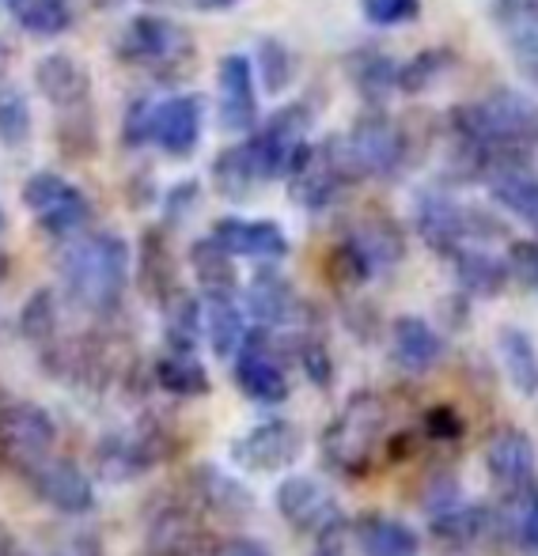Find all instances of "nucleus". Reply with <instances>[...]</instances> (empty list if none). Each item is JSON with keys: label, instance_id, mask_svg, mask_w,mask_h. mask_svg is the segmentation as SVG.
<instances>
[{"label": "nucleus", "instance_id": "f257e3e1", "mask_svg": "<svg viewBox=\"0 0 538 556\" xmlns=\"http://www.w3.org/2000/svg\"><path fill=\"white\" fill-rule=\"evenodd\" d=\"M448 125L459 148H516V152L538 148V103L509 88L478 103L455 106Z\"/></svg>", "mask_w": 538, "mask_h": 556}, {"label": "nucleus", "instance_id": "f03ea898", "mask_svg": "<svg viewBox=\"0 0 538 556\" xmlns=\"http://www.w3.org/2000/svg\"><path fill=\"white\" fill-rule=\"evenodd\" d=\"M129 277V247L118 235H88L61 254V280L84 311H111Z\"/></svg>", "mask_w": 538, "mask_h": 556}, {"label": "nucleus", "instance_id": "7ed1b4c3", "mask_svg": "<svg viewBox=\"0 0 538 556\" xmlns=\"http://www.w3.org/2000/svg\"><path fill=\"white\" fill-rule=\"evenodd\" d=\"M387 432V402L372 390H356L338 417L326 425L323 432V458L330 462L338 473H364L372 466L379 440Z\"/></svg>", "mask_w": 538, "mask_h": 556}, {"label": "nucleus", "instance_id": "20e7f679", "mask_svg": "<svg viewBox=\"0 0 538 556\" xmlns=\"http://www.w3.org/2000/svg\"><path fill=\"white\" fill-rule=\"evenodd\" d=\"M417 231L436 254L448 257L451 250H463V247H481L489 239H501L504 235V224L497 216H489L486 208L478 205H459L455 198L448 193H436V190H425L417 198Z\"/></svg>", "mask_w": 538, "mask_h": 556}, {"label": "nucleus", "instance_id": "39448f33", "mask_svg": "<svg viewBox=\"0 0 538 556\" xmlns=\"http://www.w3.org/2000/svg\"><path fill=\"white\" fill-rule=\"evenodd\" d=\"M341 152H346V163L356 182L361 178H395L405 167L410 140H405V129L395 117L372 111L341 137Z\"/></svg>", "mask_w": 538, "mask_h": 556}, {"label": "nucleus", "instance_id": "423d86ee", "mask_svg": "<svg viewBox=\"0 0 538 556\" xmlns=\"http://www.w3.org/2000/svg\"><path fill=\"white\" fill-rule=\"evenodd\" d=\"M353 182L356 178L346 163V152H341V137H326L323 144H303L296 163L288 167L292 201L300 208H311V213L334 205L338 193Z\"/></svg>", "mask_w": 538, "mask_h": 556}, {"label": "nucleus", "instance_id": "0eeeda50", "mask_svg": "<svg viewBox=\"0 0 538 556\" xmlns=\"http://www.w3.org/2000/svg\"><path fill=\"white\" fill-rule=\"evenodd\" d=\"M338 269L346 273L353 285L379 277V273L395 269L405 257V239L402 227L391 216H364L361 224H353L346 231L338 247Z\"/></svg>", "mask_w": 538, "mask_h": 556}, {"label": "nucleus", "instance_id": "6e6552de", "mask_svg": "<svg viewBox=\"0 0 538 556\" xmlns=\"http://www.w3.org/2000/svg\"><path fill=\"white\" fill-rule=\"evenodd\" d=\"M58 446V425L46 409L30 402H15L0 409V458L20 473H30Z\"/></svg>", "mask_w": 538, "mask_h": 556}, {"label": "nucleus", "instance_id": "1a4fd4ad", "mask_svg": "<svg viewBox=\"0 0 538 556\" xmlns=\"http://www.w3.org/2000/svg\"><path fill=\"white\" fill-rule=\"evenodd\" d=\"M308 129H311L308 103H292V106H285V111L273 114L270 122L247 140L243 148H247V155H251L262 182L288 175V167L296 163L300 148L308 144Z\"/></svg>", "mask_w": 538, "mask_h": 556}, {"label": "nucleus", "instance_id": "9d476101", "mask_svg": "<svg viewBox=\"0 0 538 556\" xmlns=\"http://www.w3.org/2000/svg\"><path fill=\"white\" fill-rule=\"evenodd\" d=\"M273 504H277L280 519L292 530L311 538H323L330 530L346 527V515L341 504L334 500V492L326 484H318L315 477H285L273 492Z\"/></svg>", "mask_w": 538, "mask_h": 556}, {"label": "nucleus", "instance_id": "9b49d317", "mask_svg": "<svg viewBox=\"0 0 538 556\" xmlns=\"http://www.w3.org/2000/svg\"><path fill=\"white\" fill-rule=\"evenodd\" d=\"M236 382L259 405H280L288 397V371L280 359V344L266 330L247 333L243 349L236 352Z\"/></svg>", "mask_w": 538, "mask_h": 556}, {"label": "nucleus", "instance_id": "f8f14e48", "mask_svg": "<svg viewBox=\"0 0 538 556\" xmlns=\"http://www.w3.org/2000/svg\"><path fill=\"white\" fill-rule=\"evenodd\" d=\"M303 446H308V440H303L300 425L262 420L232 443V458L243 469H254V473H280V469L296 466L303 458Z\"/></svg>", "mask_w": 538, "mask_h": 556}, {"label": "nucleus", "instance_id": "ddd939ff", "mask_svg": "<svg viewBox=\"0 0 538 556\" xmlns=\"http://www.w3.org/2000/svg\"><path fill=\"white\" fill-rule=\"evenodd\" d=\"M23 201H27L30 216L50 235H73L76 227H84V220H88V198L73 182L50 175V170L27 178Z\"/></svg>", "mask_w": 538, "mask_h": 556}, {"label": "nucleus", "instance_id": "4468645a", "mask_svg": "<svg viewBox=\"0 0 538 556\" xmlns=\"http://www.w3.org/2000/svg\"><path fill=\"white\" fill-rule=\"evenodd\" d=\"M481 458H486V473L493 477V484L504 496H524V492L538 489L535 443L520 428H501L497 435H489Z\"/></svg>", "mask_w": 538, "mask_h": 556}, {"label": "nucleus", "instance_id": "2eb2a0df", "mask_svg": "<svg viewBox=\"0 0 538 556\" xmlns=\"http://www.w3.org/2000/svg\"><path fill=\"white\" fill-rule=\"evenodd\" d=\"M27 484L42 504H50L61 515H84L96 504V489H91L88 473L73 458H61V454H50L46 462H38L27 473Z\"/></svg>", "mask_w": 538, "mask_h": 556}, {"label": "nucleus", "instance_id": "dca6fc26", "mask_svg": "<svg viewBox=\"0 0 538 556\" xmlns=\"http://www.w3.org/2000/svg\"><path fill=\"white\" fill-rule=\"evenodd\" d=\"M349 542L361 556H421L417 530L384 511H364L356 522H349Z\"/></svg>", "mask_w": 538, "mask_h": 556}, {"label": "nucleus", "instance_id": "f3484780", "mask_svg": "<svg viewBox=\"0 0 538 556\" xmlns=\"http://www.w3.org/2000/svg\"><path fill=\"white\" fill-rule=\"evenodd\" d=\"M148 137L171 155H190L201 140V99L198 96H178L167 103L152 106V122H148Z\"/></svg>", "mask_w": 538, "mask_h": 556}, {"label": "nucleus", "instance_id": "a211bd4d", "mask_svg": "<svg viewBox=\"0 0 538 556\" xmlns=\"http://www.w3.org/2000/svg\"><path fill=\"white\" fill-rule=\"evenodd\" d=\"M247 311L251 318L259 323V330H280V326H292L300 318L303 303H300V292L292 288V280L280 277L273 269H262L254 273L251 288H247Z\"/></svg>", "mask_w": 538, "mask_h": 556}, {"label": "nucleus", "instance_id": "6ab92c4d", "mask_svg": "<svg viewBox=\"0 0 538 556\" xmlns=\"http://www.w3.org/2000/svg\"><path fill=\"white\" fill-rule=\"evenodd\" d=\"M448 356V341L417 315H402L391 323V359L410 375L433 371Z\"/></svg>", "mask_w": 538, "mask_h": 556}, {"label": "nucleus", "instance_id": "aec40b11", "mask_svg": "<svg viewBox=\"0 0 538 556\" xmlns=\"http://www.w3.org/2000/svg\"><path fill=\"white\" fill-rule=\"evenodd\" d=\"M209 239L232 257H285L288 239L277 224L270 220H239V216H224L213 224Z\"/></svg>", "mask_w": 538, "mask_h": 556}, {"label": "nucleus", "instance_id": "412c9836", "mask_svg": "<svg viewBox=\"0 0 538 556\" xmlns=\"http://www.w3.org/2000/svg\"><path fill=\"white\" fill-rule=\"evenodd\" d=\"M193 496H198V504L205 507L213 519H224V522H243L247 515L254 511V492L216 466H201L198 473H193Z\"/></svg>", "mask_w": 538, "mask_h": 556}, {"label": "nucleus", "instance_id": "4be33fe9", "mask_svg": "<svg viewBox=\"0 0 538 556\" xmlns=\"http://www.w3.org/2000/svg\"><path fill=\"white\" fill-rule=\"evenodd\" d=\"M259 117V103H254V73L251 61L243 53H232L221 61V122L224 129L243 132Z\"/></svg>", "mask_w": 538, "mask_h": 556}, {"label": "nucleus", "instance_id": "5701e85b", "mask_svg": "<svg viewBox=\"0 0 538 556\" xmlns=\"http://www.w3.org/2000/svg\"><path fill=\"white\" fill-rule=\"evenodd\" d=\"M451 277H455L459 292L474 295V300H497L509 288V269L501 257L486 254L481 247H463L448 254Z\"/></svg>", "mask_w": 538, "mask_h": 556}, {"label": "nucleus", "instance_id": "b1692460", "mask_svg": "<svg viewBox=\"0 0 538 556\" xmlns=\"http://www.w3.org/2000/svg\"><path fill=\"white\" fill-rule=\"evenodd\" d=\"M201 333L209 337V344H213V352L221 359L236 356V352L243 349L251 330H247V315L236 303V295L209 292V303H205V311H201Z\"/></svg>", "mask_w": 538, "mask_h": 556}, {"label": "nucleus", "instance_id": "393cba45", "mask_svg": "<svg viewBox=\"0 0 538 556\" xmlns=\"http://www.w3.org/2000/svg\"><path fill=\"white\" fill-rule=\"evenodd\" d=\"M493 205H501L509 216H516L520 224H527L538 235V170L535 167H516L497 175L493 182H486Z\"/></svg>", "mask_w": 538, "mask_h": 556}, {"label": "nucleus", "instance_id": "a878e982", "mask_svg": "<svg viewBox=\"0 0 538 556\" xmlns=\"http://www.w3.org/2000/svg\"><path fill=\"white\" fill-rule=\"evenodd\" d=\"M155 462V451L145 435H107L96 446V466L107 481H134Z\"/></svg>", "mask_w": 538, "mask_h": 556}, {"label": "nucleus", "instance_id": "bb28decb", "mask_svg": "<svg viewBox=\"0 0 538 556\" xmlns=\"http://www.w3.org/2000/svg\"><path fill=\"white\" fill-rule=\"evenodd\" d=\"M497 352H501V367L509 375L512 390L524 397L538 394V349L531 333H524L520 326H504L497 333Z\"/></svg>", "mask_w": 538, "mask_h": 556}, {"label": "nucleus", "instance_id": "cd10ccee", "mask_svg": "<svg viewBox=\"0 0 538 556\" xmlns=\"http://www.w3.org/2000/svg\"><path fill=\"white\" fill-rule=\"evenodd\" d=\"M126 50L137 61H175L190 53V38L178 27H171L167 20H134L126 35Z\"/></svg>", "mask_w": 538, "mask_h": 556}, {"label": "nucleus", "instance_id": "c85d7f7f", "mask_svg": "<svg viewBox=\"0 0 538 556\" xmlns=\"http://www.w3.org/2000/svg\"><path fill=\"white\" fill-rule=\"evenodd\" d=\"M349 76H353L356 91L364 96V103L384 106L395 96V84H399V65L387 58L384 50H356L349 58Z\"/></svg>", "mask_w": 538, "mask_h": 556}, {"label": "nucleus", "instance_id": "c756f323", "mask_svg": "<svg viewBox=\"0 0 538 556\" xmlns=\"http://www.w3.org/2000/svg\"><path fill=\"white\" fill-rule=\"evenodd\" d=\"M38 76V88H42L46 99H53L58 106H68L73 111L76 103L88 99V73L76 65L73 58H46L42 65L35 68Z\"/></svg>", "mask_w": 538, "mask_h": 556}, {"label": "nucleus", "instance_id": "7c9ffc66", "mask_svg": "<svg viewBox=\"0 0 538 556\" xmlns=\"http://www.w3.org/2000/svg\"><path fill=\"white\" fill-rule=\"evenodd\" d=\"M155 379H160V387L167 390V394H175V397L209 394V371H205V364L193 356V352L171 349L167 356H160V364H155Z\"/></svg>", "mask_w": 538, "mask_h": 556}, {"label": "nucleus", "instance_id": "2f4dec72", "mask_svg": "<svg viewBox=\"0 0 538 556\" xmlns=\"http://www.w3.org/2000/svg\"><path fill=\"white\" fill-rule=\"evenodd\" d=\"M190 265L209 292H232V288H236V265H232V254H224L213 239L193 242Z\"/></svg>", "mask_w": 538, "mask_h": 556}, {"label": "nucleus", "instance_id": "473e14b6", "mask_svg": "<svg viewBox=\"0 0 538 556\" xmlns=\"http://www.w3.org/2000/svg\"><path fill=\"white\" fill-rule=\"evenodd\" d=\"M451 65H455V53L451 50L413 53L405 65H399V84H395V91H402V96H417V91H425L433 80H440Z\"/></svg>", "mask_w": 538, "mask_h": 556}, {"label": "nucleus", "instance_id": "72a5a7b5", "mask_svg": "<svg viewBox=\"0 0 538 556\" xmlns=\"http://www.w3.org/2000/svg\"><path fill=\"white\" fill-rule=\"evenodd\" d=\"M213 170H216V186H221V190L228 193V198H243V193H251L254 186L262 182L243 144L232 148V152H224L221 160H216Z\"/></svg>", "mask_w": 538, "mask_h": 556}, {"label": "nucleus", "instance_id": "f704fd0d", "mask_svg": "<svg viewBox=\"0 0 538 556\" xmlns=\"http://www.w3.org/2000/svg\"><path fill=\"white\" fill-rule=\"evenodd\" d=\"M20 23L30 35L53 38L73 23V8H68L65 0H27V4L20 8Z\"/></svg>", "mask_w": 538, "mask_h": 556}, {"label": "nucleus", "instance_id": "c9c22d12", "mask_svg": "<svg viewBox=\"0 0 538 556\" xmlns=\"http://www.w3.org/2000/svg\"><path fill=\"white\" fill-rule=\"evenodd\" d=\"M459 504H466L459 477L451 473V469H436L425 481V489H421V511H425L428 519H440V515L455 511Z\"/></svg>", "mask_w": 538, "mask_h": 556}, {"label": "nucleus", "instance_id": "e433bc0d", "mask_svg": "<svg viewBox=\"0 0 538 556\" xmlns=\"http://www.w3.org/2000/svg\"><path fill=\"white\" fill-rule=\"evenodd\" d=\"M201 333V303L190 295H178L167 311V341L178 352H193V341Z\"/></svg>", "mask_w": 538, "mask_h": 556}, {"label": "nucleus", "instance_id": "4c0bfd02", "mask_svg": "<svg viewBox=\"0 0 538 556\" xmlns=\"http://www.w3.org/2000/svg\"><path fill=\"white\" fill-rule=\"evenodd\" d=\"M30 132V106L20 88H0V140L23 144Z\"/></svg>", "mask_w": 538, "mask_h": 556}, {"label": "nucleus", "instance_id": "58836bf2", "mask_svg": "<svg viewBox=\"0 0 538 556\" xmlns=\"http://www.w3.org/2000/svg\"><path fill=\"white\" fill-rule=\"evenodd\" d=\"M296 359H300L303 375H308L318 390H330L334 359H330V349H326L318 337H300V341H296Z\"/></svg>", "mask_w": 538, "mask_h": 556}, {"label": "nucleus", "instance_id": "ea45409f", "mask_svg": "<svg viewBox=\"0 0 538 556\" xmlns=\"http://www.w3.org/2000/svg\"><path fill=\"white\" fill-rule=\"evenodd\" d=\"M504 269H509V280H516L520 288L538 292V239H512Z\"/></svg>", "mask_w": 538, "mask_h": 556}, {"label": "nucleus", "instance_id": "a19ab883", "mask_svg": "<svg viewBox=\"0 0 538 556\" xmlns=\"http://www.w3.org/2000/svg\"><path fill=\"white\" fill-rule=\"evenodd\" d=\"M42 553L46 556H103V542H99V534H91V530L65 527L46 538Z\"/></svg>", "mask_w": 538, "mask_h": 556}, {"label": "nucleus", "instance_id": "79ce46f5", "mask_svg": "<svg viewBox=\"0 0 538 556\" xmlns=\"http://www.w3.org/2000/svg\"><path fill=\"white\" fill-rule=\"evenodd\" d=\"M421 432H425V440H433V443H455L466 435V420L455 405H433V409L425 413Z\"/></svg>", "mask_w": 538, "mask_h": 556}, {"label": "nucleus", "instance_id": "37998d69", "mask_svg": "<svg viewBox=\"0 0 538 556\" xmlns=\"http://www.w3.org/2000/svg\"><path fill=\"white\" fill-rule=\"evenodd\" d=\"M361 8L376 27H399L421 15V0H361Z\"/></svg>", "mask_w": 538, "mask_h": 556}, {"label": "nucleus", "instance_id": "c03bdc74", "mask_svg": "<svg viewBox=\"0 0 538 556\" xmlns=\"http://www.w3.org/2000/svg\"><path fill=\"white\" fill-rule=\"evenodd\" d=\"M259 65H262V76H266V88H285L288 80H292V53L285 50L280 42H273L266 38L259 50Z\"/></svg>", "mask_w": 538, "mask_h": 556}, {"label": "nucleus", "instance_id": "a18cd8bd", "mask_svg": "<svg viewBox=\"0 0 538 556\" xmlns=\"http://www.w3.org/2000/svg\"><path fill=\"white\" fill-rule=\"evenodd\" d=\"M53 326H58V311H53L50 292H38L23 311V330H27L30 341H46L53 333Z\"/></svg>", "mask_w": 538, "mask_h": 556}, {"label": "nucleus", "instance_id": "49530a36", "mask_svg": "<svg viewBox=\"0 0 538 556\" xmlns=\"http://www.w3.org/2000/svg\"><path fill=\"white\" fill-rule=\"evenodd\" d=\"M213 556H273L266 542L259 538H228V542L216 545Z\"/></svg>", "mask_w": 538, "mask_h": 556}, {"label": "nucleus", "instance_id": "de8ad7c7", "mask_svg": "<svg viewBox=\"0 0 538 556\" xmlns=\"http://www.w3.org/2000/svg\"><path fill=\"white\" fill-rule=\"evenodd\" d=\"M349 545H353V542H349V522H346V527L315 538V556H353V553H349Z\"/></svg>", "mask_w": 538, "mask_h": 556}, {"label": "nucleus", "instance_id": "09e8293b", "mask_svg": "<svg viewBox=\"0 0 538 556\" xmlns=\"http://www.w3.org/2000/svg\"><path fill=\"white\" fill-rule=\"evenodd\" d=\"M193 8H205V12H216V8H232L239 4V0H190Z\"/></svg>", "mask_w": 538, "mask_h": 556}, {"label": "nucleus", "instance_id": "8fccbe9b", "mask_svg": "<svg viewBox=\"0 0 538 556\" xmlns=\"http://www.w3.org/2000/svg\"><path fill=\"white\" fill-rule=\"evenodd\" d=\"M520 68H524V76H527V80H535V84H538V58L520 61Z\"/></svg>", "mask_w": 538, "mask_h": 556}, {"label": "nucleus", "instance_id": "3c124183", "mask_svg": "<svg viewBox=\"0 0 538 556\" xmlns=\"http://www.w3.org/2000/svg\"><path fill=\"white\" fill-rule=\"evenodd\" d=\"M23 556H46L42 549H30V553H23Z\"/></svg>", "mask_w": 538, "mask_h": 556}, {"label": "nucleus", "instance_id": "603ef678", "mask_svg": "<svg viewBox=\"0 0 538 556\" xmlns=\"http://www.w3.org/2000/svg\"><path fill=\"white\" fill-rule=\"evenodd\" d=\"M0 556H8V549H4V542H0Z\"/></svg>", "mask_w": 538, "mask_h": 556}, {"label": "nucleus", "instance_id": "864d4df0", "mask_svg": "<svg viewBox=\"0 0 538 556\" xmlns=\"http://www.w3.org/2000/svg\"><path fill=\"white\" fill-rule=\"evenodd\" d=\"M0 224H4V220H0Z\"/></svg>", "mask_w": 538, "mask_h": 556}]
</instances>
